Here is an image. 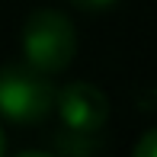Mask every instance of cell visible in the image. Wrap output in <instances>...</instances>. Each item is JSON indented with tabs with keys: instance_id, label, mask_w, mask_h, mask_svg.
<instances>
[{
	"instance_id": "obj_1",
	"label": "cell",
	"mask_w": 157,
	"mask_h": 157,
	"mask_svg": "<svg viewBox=\"0 0 157 157\" xmlns=\"http://www.w3.org/2000/svg\"><path fill=\"white\" fill-rule=\"evenodd\" d=\"M23 52H26V61L42 74L64 71L77 52V35L71 19L55 10L32 13L23 29Z\"/></svg>"
},
{
	"instance_id": "obj_2",
	"label": "cell",
	"mask_w": 157,
	"mask_h": 157,
	"mask_svg": "<svg viewBox=\"0 0 157 157\" xmlns=\"http://www.w3.org/2000/svg\"><path fill=\"white\" fill-rule=\"evenodd\" d=\"M55 106V90L42 71L3 67L0 71V112L13 122H42Z\"/></svg>"
},
{
	"instance_id": "obj_3",
	"label": "cell",
	"mask_w": 157,
	"mask_h": 157,
	"mask_svg": "<svg viewBox=\"0 0 157 157\" xmlns=\"http://www.w3.org/2000/svg\"><path fill=\"white\" fill-rule=\"evenodd\" d=\"M58 116L64 122V132L77 135V138H90L109 119V103H106L103 90H96L93 83H67L58 96Z\"/></svg>"
},
{
	"instance_id": "obj_4",
	"label": "cell",
	"mask_w": 157,
	"mask_h": 157,
	"mask_svg": "<svg viewBox=\"0 0 157 157\" xmlns=\"http://www.w3.org/2000/svg\"><path fill=\"white\" fill-rule=\"evenodd\" d=\"M135 154L138 157H157V128H151V132L135 144Z\"/></svg>"
},
{
	"instance_id": "obj_5",
	"label": "cell",
	"mask_w": 157,
	"mask_h": 157,
	"mask_svg": "<svg viewBox=\"0 0 157 157\" xmlns=\"http://www.w3.org/2000/svg\"><path fill=\"white\" fill-rule=\"evenodd\" d=\"M77 6H83V10H106V6H112L116 0H74Z\"/></svg>"
},
{
	"instance_id": "obj_6",
	"label": "cell",
	"mask_w": 157,
	"mask_h": 157,
	"mask_svg": "<svg viewBox=\"0 0 157 157\" xmlns=\"http://www.w3.org/2000/svg\"><path fill=\"white\" fill-rule=\"evenodd\" d=\"M6 151V141H3V132H0V154Z\"/></svg>"
}]
</instances>
